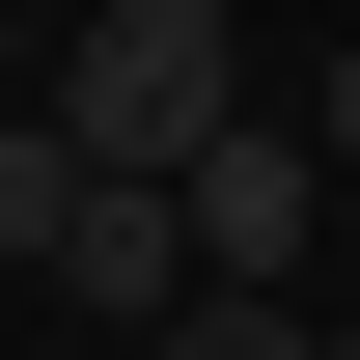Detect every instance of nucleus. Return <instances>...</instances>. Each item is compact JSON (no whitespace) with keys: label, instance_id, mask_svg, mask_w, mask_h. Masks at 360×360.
Wrapping results in <instances>:
<instances>
[{"label":"nucleus","instance_id":"f257e3e1","mask_svg":"<svg viewBox=\"0 0 360 360\" xmlns=\"http://www.w3.org/2000/svg\"><path fill=\"white\" fill-rule=\"evenodd\" d=\"M277 84H250V28L222 0H84V56H56V139H84L111 194H167L194 139H250Z\"/></svg>","mask_w":360,"mask_h":360},{"label":"nucleus","instance_id":"f03ea898","mask_svg":"<svg viewBox=\"0 0 360 360\" xmlns=\"http://www.w3.org/2000/svg\"><path fill=\"white\" fill-rule=\"evenodd\" d=\"M167 222H194V305H305V222H333V139H305V111L194 139V167H167Z\"/></svg>","mask_w":360,"mask_h":360},{"label":"nucleus","instance_id":"7ed1b4c3","mask_svg":"<svg viewBox=\"0 0 360 360\" xmlns=\"http://www.w3.org/2000/svg\"><path fill=\"white\" fill-rule=\"evenodd\" d=\"M56 305H139V333H167V305H194V222L84 167V194H56Z\"/></svg>","mask_w":360,"mask_h":360},{"label":"nucleus","instance_id":"20e7f679","mask_svg":"<svg viewBox=\"0 0 360 360\" xmlns=\"http://www.w3.org/2000/svg\"><path fill=\"white\" fill-rule=\"evenodd\" d=\"M56 194H84V139H56V111H0V250H28V277H56Z\"/></svg>","mask_w":360,"mask_h":360},{"label":"nucleus","instance_id":"39448f33","mask_svg":"<svg viewBox=\"0 0 360 360\" xmlns=\"http://www.w3.org/2000/svg\"><path fill=\"white\" fill-rule=\"evenodd\" d=\"M167 360H333V305H167Z\"/></svg>","mask_w":360,"mask_h":360},{"label":"nucleus","instance_id":"423d86ee","mask_svg":"<svg viewBox=\"0 0 360 360\" xmlns=\"http://www.w3.org/2000/svg\"><path fill=\"white\" fill-rule=\"evenodd\" d=\"M305 139H333V167H360V56H333V84H305Z\"/></svg>","mask_w":360,"mask_h":360},{"label":"nucleus","instance_id":"0eeeda50","mask_svg":"<svg viewBox=\"0 0 360 360\" xmlns=\"http://www.w3.org/2000/svg\"><path fill=\"white\" fill-rule=\"evenodd\" d=\"M333 360H360V305H333Z\"/></svg>","mask_w":360,"mask_h":360}]
</instances>
